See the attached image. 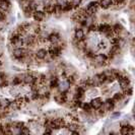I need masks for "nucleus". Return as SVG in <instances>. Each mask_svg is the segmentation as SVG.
Returning <instances> with one entry per match:
<instances>
[{
  "instance_id": "21",
  "label": "nucleus",
  "mask_w": 135,
  "mask_h": 135,
  "mask_svg": "<svg viewBox=\"0 0 135 135\" xmlns=\"http://www.w3.org/2000/svg\"><path fill=\"white\" fill-rule=\"evenodd\" d=\"M10 104H11V102L9 101L8 99L0 100V108H8V107H10Z\"/></svg>"
},
{
  "instance_id": "22",
  "label": "nucleus",
  "mask_w": 135,
  "mask_h": 135,
  "mask_svg": "<svg viewBox=\"0 0 135 135\" xmlns=\"http://www.w3.org/2000/svg\"><path fill=\"white\" fill-rule=\"evenodd\" d=\"M22 79H23V75L22 76H16L12 79V84L13 85H18L22 82Z\"/></svg>"
},
{
  "instance_id": "25",
  "label": "nucleus",
  "mask_w": 135,
  "mask_h": 135,
  "mask_svg": "<svg viewBox=\"0 0 135 135\" xmlns=\"http://www.w3.org/2000/svg\"><path fill=\"white\" fill-rule=\"evenodd\" d=\"M81 1L82 0H69V3L73 6V8H76V7H78L80 5Z\"/></svg>"
},
{
  "instance_id": "2",
  "label": "nucleus",
  "mask_w": 135,
  "mask_h": 135,
  "mask_svg": "<svg viewBox=\"0 0 135 135\" xmlns=\"http://www.w3.org/2000/svg\"><path fill=\"white\" fill-rule=\"evenodd\" d=\"M98 8H99V2L93 1V2L88 3V7L85 9V12H86L88 15H93V14H95L98 11Z\"/></svg>"
},
{
  "instance_id": "3",
  "label": "nucleus",
  "mask_w": 135,
  "mask_h": 135,
  "mask_svg": "<svg viewBox=\"0 0 135 135\" xmlns=\"http://www.w3.org/2000/svg\"><path fill=\"white\" fill-rule=\"evenodd\" d=\"M12 55H13L14 58H16V59H22L23 57L27 56V51L25 49H22V47L15 48L13 50V52H12Z\"/></svg>"
},
{
  "instance_id": "23",
  "label": "nucleus",
  "mask_w": 135,
  "mask_h": 135,
  "mask_svg": "<svg viewBox=\"0 0 135 135\" xmlns=\"http://www.w3.org/2000/svg\"><path fill=\"white\" fill-rule=\"evenodd\" d=\"M80 108L83 111H85V112H89L91 110V107H90V104L89 103H81Z\"/></svg>"
},
{
  "instance_id": "27",
  "label": "nucleus",
  "mask_w": 135,
  "mask_h": 135,
  "mask_svg": "<svg viewBox=\"0 0 135 135\" xmlns=\"http://www.w3.org/2000/svg\"><path fill=\"white\" fill-rule=\"evenodd\" d=\"M122 28H123V27H122L121 25H118V23L115 25L114 27H112V30H113V32H114V33H120V32L122 31Z\"/></svg>"
},
{
  "instance_id": "26",
  "label": "nucleus",
  "mask_w": 135,
  "mask_h": 135,
  "mask_svg": "<svg viewBox=\"0 0 135 135\" xmlns=\"http://www.w3.org/2000/svg\"><path fill=\"white\" fill-rule=\"evenodd\" d=\"M123 99V95L122 94H120V93H116L115 95H113V101L114 102H120Z\"/></svg>"
},
{
  "instance_id": "24",
  "label": "nucleus",
  "mask_w": 135,
  "mask_h": 135,
  "mask_svg": "<svg viewBox=\"0 0 135 135\" xmlns=\"http://www.w3.org/2000/svg\"><path fill=\"white\" fill-rule=\"evenodd\" d=\"M58 83H59L58 79H57L56 77H53V78L51 79V81H50V86H51V88H57V86H58Z\"/></svg>"
},
{
  "instance_id": "18",
  "label": "nucleus",
  "mask_w": 135,
  "mask_h": 135,
  "mask_svg": "<svg viewBox=\"0 0 135 135\" xmlns=\"http://www.w3.org/2000/svg\"><path fill=\"white\" fill-rule=\"evenodd\" d=\"M113 3H112V0H100L99 1V6L104 8V9H107L111 6Z\"/></svg>"
},
{
  "instance_id": "12",
  "label": "nucleus",
  "mask_w": 135,
  "mask_h": 135,
  "mask_svg": "<svg viewBox=\"0 0 135 135\" xmlns=\"http://www.w3.org/2000/svg\"><path fill=\"white\" fill-rule=\"evenodd\" d=\"M119 83H120L121 88L123 89V90H125L126 88H128L129 86H130V80H129L128 77H126L125 75L122 77L120 80H119Z\"/></svg>"
},
{
  "instance_id": "4",
  "label": "nucleus",
  "mask_w": 135,
  "mask_h": 135,
  "mask_svg": "<svg viewBox=\"0 0 135 135\" xmlns=\"http://www.w3.org/2000/svg\"><path fill=\"white\" fill-rule=\"evenodd\" d=\"M47 52L49 56H51L52 58H56V57H58L60 55L61 50L60 48L57 47V46H51V47L49 48V50H48Z\"/></svg>"
},
{
  "instance_id": "11",
  "label": "nucleus",
  "mask_w": 135,
  "mask_h": 135,
  "mask_svg": "<svg viewBox=\"0 0 135 135\" xmlns=\"http://www.w3.org/2000/svg\"><path fill=\"white\" fill-rule=\"evenodd\" d=\"M133 131H134V128H133V126H131V125H126V126H121V130H120V133L122 135H127V134H131V133H133Z\"/></svg>"
},
{
  "instance_id": "31",
  "label": "nucleus",
  "mask_w": 135,
  "mask_h": 135,
  "mask_svg": "<svg viewBox=\"0 0 135 135\" xmlns=\"http://www.w3.org/2000/svg\"><path fill=\"white\" fill-rule=\"evenodd\" d=\"M99 48H100V49H104V48H106V43H105V42H101V43L99 44Z\"/></svg>"
},
{
  "instance_id": "9",
  "label": "nucleus",
  "mask_w": 135,
  "mask_h": 135,
  "mask_svg": "<svg viewBox=\"0 0 135 135\" xmlns=\"http://www.w3.org/2000/svg\"><path fill=\"white\" fill-rule=\"evenodd\" d=\"M105 108V111H113V109L115 107V102L112 99H108L105 103H103V106Z\"/></svg>"
},
{
  "instance_id": "29",
  "label": "nucleus",
  "mask_w": 135,
  "mask_h": 135,
  "mask_svg": "<svg viewBox=\"0 0 135 135\" xmlns=\"http://www.w3.org/2000/svg\"><path fill=\"white\" fill-rule=\"evenodd\" d=\"M88 28H89V31H90V32H98V26L95 25V23L90 25V26L88 27Z\"/></svg>"
},
{
  "instance_id": "6",
  "label": "nucleus",
  "mask_w": 135,
  "mask_h": 135,
  "mask_svg": "<svg viewBox=\"0 0 135 135\" xmlns=\"http://www.w3.org/2000/svg\"><path fill=\"white\" fill-rule=\"evenodd\" d=\"M54 5L50 0L45 1V5H44V12H47L49 14L54 13Z\"/></svg>"
},
{
  "instance_id": "14",
  "label": "nucleus",
  "mask_w": 135,
  "mask_h": 135,
  "mask_svg": "<svg viewBox=\"0 0 135 135\" xmlns=\"http://www.w3.org/2000/svg\"><path fill=\"white\" fill-rule=\"evenodd\" d=\"M110 30H112V27H110L109 25H107V23H102V25H99V26H98V32L103 33V34L108 33Z\"/></svg>"
},
{
  "instance_id": "13",
  "label": "nucleus",
  "mask_w": 135,
  "mask_h": 135,
  "mask_svg": "<svg viewBox=\"0 0 135 135\" xmlns=\"http://www.w3.org/2000/svg\"><path fill=\"white\" fill-rule=\"evenodd\" d=\"M47 55H48V52L45 50V49H39V50L36 52L35 56H36L37 59L43 60V59H45V58L47 57Z\"/></svg>"
},
{
  "instance_id": "34",
  "label": "nucleus",
  "mask_w": 135,
  "mask_h": 135,
  "mask_svg": "<svg viewBox=\"0 0 135 135\" xmlns=\"http://www.w3.org/2000/svg\"><path fill=\"white\" fill-rule=\"evenodd\" d=\"M1 66H2V64H1V62H0V68H1Z\"/></svg>"
},
{
  "instance_id": "19",
  "label": "nucleus",
  "mask_w": 135,
  "mask_h": 135,
  "mask_svg": "<svg viewBox=\"0 0 135 135\" xmlns=\"http://www.w3.org/2000/svg\"><path fill=\"white\" fill-rule=\"evenodd\" d=\"M48 40L50 41L52 44H57L59 41H60V37L58 36V34H51L49 35V37H48Z\"/></svg>"
},
{
  "instance_id": "15",
  "label": "nucleus",
  "mask_w": 135,
  "mask_h": 135,
  "mask_svg": "<svg viewBox=\"0 0 135 135\" xmlns=\"http://www.w3.org/2000/svg\"><path fill=\"white\" fill-rule=\"evenodd\" d=\"M95 59L99 64H104L108 60V56L106 54H98L95 56Z\"/></svg>"
},
{
  "instance_id": "30",
  "label": "nucleus",
  "mask_w": 135,
  "mask_h": 135,
  "mask_svg": "<svg viewBox=\"0 0 135 135\" xmlns=\"http://www.w3.org/2000/svg\"><path fill=\"white\" fill-rule=\"evenodd\" d=\"M125 2V0H112V3H115V4H123Z\"/></svg>"
},
{
  "instance_id": "32",
  "label": "nucleus",
  "mask_w": 135,
  "mask_h": 135,
  "mask_svg": "<svg viewBox=\"0 0 135 135\" xmlns=\"http://www.w3.org/2000/svg\"><path fill=\"white\" fill-rule=\"evenodd\" d=\"M120 115H121V113H120V112H116V113H114V114L112 115V118H116V117H120Z\"/></svg>"
},
{
  "instance_id": "7",
  "label": "nucleus",
  "mask_w": 135,
  "mask_h": 135,
  "mask_svg": "<svg viewBox=\"0 0 135 135\" xmlns=\"http://www.w3.org/2000/svg\"><path fill=\"white\" fill-rule=\"evenodd\" d=\"M69 86H70V83L67 80H64L62 82H59L57 88L59 89V93H67L68 89H69Z\"/></svg>"
},
{
  "instance_id": "16",
  "label": "nucleus",
  "mask_w": 135,
  "mask_h": 135,
  "mask_svg": "<svg viewBox=\"0 0 135 135\" xmlns=\"http://www.w3.org/2000/svg\"><path fill=\"white\" fill-rule=\"evenodd\" d=\"M74 38L77 41H81L84 39V32L82 28H76L74 32Z\"/></svg>"
},
{
  "instance_id": "28",
  "label": "nucleus",
  "mask_w": 135,
  "mask_h": 135,
  "mask_svg": "<svg viewBox=\"0 0 135 135\" xmlns=\"http://www.w3.org/2000/svg\"><path fill=\"white\" fill-rule=\"evenodd\" d=\"M20 133L21 134H30L31 133V131H30V129L27 128V127H22V128L20 129Z\"/></svg>"
},
{
  "instance_id": "10",
  "label": "nucleus",
  "mask_w": 135,
  "mask_h": 135,
  "mask_svg": "<svg viewBox=\"0 0 135 135\" xmlns=\"http://www.w3.org/2000/svg\"><path fill=\"white\" fill-rule=\"evenodd\" d=\"M32 16L34 17L35 21H42L45 18V12L42 10H35Z\"/></svg>"
},
{
  "instance_id": "20",
  "label": "nucleus",
  "mask_w": 135,
  "mask_h": 135,
  "mask_svg": "<svg viewBox=\"0 0 135 135\" xmlns=\"http://www.w3.org/2000/svg\"><path fill=\"white\" fill-rule=\"evenodd\" d=\"M37 40V38L34 37V36H27V38H23V42H25V44L26 45H33L35 44V42Z\"/></svg>"
},
{
  "instance_id": "17",
  "label": "nucleus",
  "mask_w": 135,
  "mask_h": 135,
  "mask_svg": "<svg viewBox=\"0 0 135 135\" xmlns=\"http://www.w3.org/2000/svg\"><path fill=\"white\" fill-rule=\"evenodd\" d=\"M10 8V2L8 0H0V10L6 11Z\"/></svg>"
},
{
  "instance_id": "33",
  "label": "nucleus",
  "mask_w": 135,
  "mask_h": 135,
  "mask_svg": "<svg viewBox=\"0 0 135 135\" xmlns=\"http://www.w3.org/2000/svg\"><path fill=\"white\" fill-rule=\"evenodd\" d=\"M4 20V13L2 12V10H0V22Z\"/></svg>"
},
{
  "instance_id": "1",
  "label": "nucleus",
  "mask_w": 135,
  "mask_h": 135,
  "mask_svg": "<svg viewBox=\"0 0 135 135\" xmlns=\"http://www.w3.org/2000/svg\"><path fill=\"white\" fill-rule=\"evenodd\" d=\"M10 43H11V45L15 46L16 48H21L25 45L23 38H22V36L20 35L18 33H14L13 36H11V38H10Z\"/></svg>"
},
{
  "instance_id": "5",
  "label": "nucleus",
  "mask_w": 135,
  "mask_h": 135,
  "mask_svg": "<svg viewBox=\"0 0 135 135\" xmlns=\"http://www.w3.org/2000/svg\"><path fill=\"white\" fill-rule=\"evenodd\" d=\"M103 103L104 102L102 101L101 98H95V99H93L91 101H90V107L91 109H94V110H100L102 108V106H103Z\"/></svg>"
},
{
  "instance_id": "8",
  "label": "nucleus",
  "mask_w": 135,
  "mask_h": 135,
  "mask_svg": "<svg viewBox=\"0 0 135 135\" xmlns=\"http://www.w3.org/2000/svg\"><path fill=\"white\" fill-rule=\"evenodd\" d=\"M54 99L58 104H64L67 102V93H59L55 95Z\"/></svg>"
}]
</instances>
